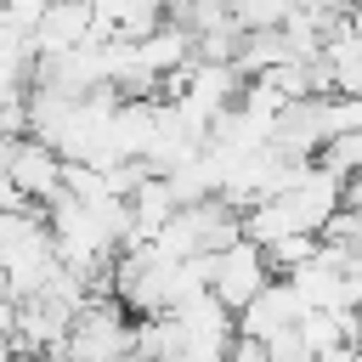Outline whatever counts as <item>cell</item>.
Returning <instances> with one entry per match:
<instances>
[{"label":"cell","mask_w":362,"mask_h":362,"mask_svg":"<svg viewBox=\"0 0 362 362\" xmlns=\"http://www.w3.org/2000/svg\"><path fill=\"white\" fill-rule=\"evenodd\" d=\"M62 351H68L74 362H113V356L130 351V317H124L107 294H90V300L68 317Z\"/></svg>","instance_id":"obj_1"},{"label":"cell","mask_w":362,"mask_h":362,"mask_svg":"<svg viewBox=\"0 0 362 362\" xmlns=\"http://www.w3.org/2000/svg\"><path fill=\"white\" fill-rule=\"evenodd\" d=\"M272 283V272H266V255L255 249V243H232V249H221V255H209V283H204V294L221 305V311H243L260 288Z\"/></svg>","instance_id":"obj_2"},{"label":"cell","mask_w":362,"mask_h":362,"mask_svg":"<svg viewBox=\"0 0 362 362\" xmlns=\"http://www.w3.org/2000/svg\"><path fill=\"white\" fill-rule=\"evenodd\" d=\"M0 158H6V187L17 192V204H40V209H45V204L62 192V158H57L45 141L23 136V141L0 147Z\"/></svg>","instance_id":"obj_3"},{"label":"cell","mask_w":362,"mask_h":362,"mask_svg":"<svg viewBox=\"0 0 362 362\" xmlns=\"http://www.w3.org/2000/svg\"><path fill=\"white\" fill-rule=\"evenodd\" d=\"M90 6L85 0H45L34 34H28V57H62L74 45H90ZM102 45V40H96Z\"/></svg>","instance_id":"obj_4"},{"label":"cell","mask_w":362,"mask_h":362,"mask_svg":"<svg viewBox=\"0 0 362 362\" xmlns=\"http://www.w3.org/2000/svg\"><path fill=\"white\" fill-rule=\"evenodd\" d=\"M305 317V300L283 283V277H272L238 317H232V328L243 334V339H266V334H277V328H288V322H300Z\"/></svg>","instance_id":"obj_5"},{"label":"cell","mask_w":362,"mask_h":362,"mask_svg":"<svg viewBox=\"0 0 362 362\" xmlns=\"http://www.w3.org/2000/svg\"><path fill=\"white\" fill-rule=\"evenodd\" d=\"M175 209H181V204L170 198L164 175L136 181V187H130V198H124V226H130V243H153V238H158V226H164Z\"/></svg>","instance_id":"obj_6"},{"label":"cell","mask_w":362,"mask_h":362,"mask_svg":"<svg viewBox=\"0 0 362 362\" xmlns=\"http://www.w3.org/2000/svg\"><path fill=\"white\" fill-rule=\"evenodd\" d=\"M130 57H136V68L141 74H153V79H164V74H175V68H187L192 62V34L181 28V23H158L147 40H136L130 45Z\"/></svg>","instance_id":"obj_7"},{"label":"cell","mask_w":362,"mask_h":362,"mask_svg":"<svg viewBox=\"0 0 362 362\" xmlns=\"http://www.w3.org/2000/svg\"><path fill=\"white\" fill-rule=\"evenodd\" d=\"M277 62H288V45H283V34H277V28L243 34V40H238V51H232V74H238V79H260V74H266V68H277Z\"/></svg>","instance_id":"obj_8"},{"label":"cell","mask_w":362,"mask_h":362,"mask_svg":"<svg viewBox=\"0 0 362 362\" xmlns=\"http://www.w3.org/2000/svg\"><path fill=\"white\" fill-rule=\"evenodd\" d=\"M356 164H362V130H351V136H328V141L311 153V170L328 175V181H351Z\"/></svg>","instance_id":"obj_9"},{"label":"cell","mask_w":362,"mask_h":362,"mask_svg":"<svg viewBox=\"0 0 362 362\" xmlns=\"http://www.w3.org/2000/svg\"><path fill=\"white\" fill-rule=\"evenodd\" d=\"M221 6H226V23H232V28L260 34V28H277L294 0H221Z\"/></svg>","instance_id":"obj_10"},{"label":"cell","mask_w":362,"mask_h":362,"mask_svg":"<svg viewBox=\"0 0 362 362\" xmlns=\"http://www.w3.org/2000/svg\"><path fill=\"white\" fill-rule=\"evenodd\" d=\"M260 255H266V272H277V277H288L294 266H305V260L317 255V238H305V232H288V238H277V243H266Z\"/></svg>","instance_id":"obj_11"},{"label":"cell","mask_w":362,"mask_h":362,"mask_svg":"<svg viewBox=\"0 0 362 362\" xmlns=\"http://www.w3.org/2000/svg\"><path fill=\"white\" fill-rule=\"evenodd\" d=\"M260 351H266V362H311V351H305V339H300V322H288V328L266 334V339H260Z\"/></svg>","instance_id":"obj_12"},{"label":"cell","mask_w":362,"mask_h":362,"mask_svg":"<svg viewBox=\"0 0 362 362\" xmlns=\"http://www.w3.org/2000/svg\"><path fill=\"white\" fill-rule=\"evenodd\" d=\"M23 136H28L23 96H6V102H0V147H11V141H23Z\"/></svg>","instance_id":"obj_13"},{"label":"cell","mask_w":362,"mask_h":362,"mask_svg":"<svg viewBox=\"0 0 362 362\" xmlns=\"http://www.w3.org/2000/svg\"><path fill=\"white\" fill-rule=\"evenodd\" d=\"M221 362H266V351H260V339L232 334V345H226V356H221Z\"/></svg>","instance_id":"obj_14"},{"label":"cell","mask_w":362,"mask_h":362,"mask_svg":"<svg viewBox=\"0 0 362 362\" xmlns=\"http://www.w3.org/2000/svg\"><path fill=\"white\" fill-rule=\"evenodd\" d=\"M113 362H153V356H136V351H124V356H113Z\"/></svg>","instance_id":"obj_15"}]
</instances>
